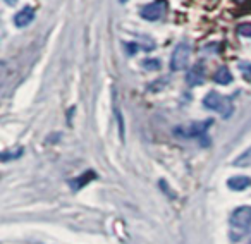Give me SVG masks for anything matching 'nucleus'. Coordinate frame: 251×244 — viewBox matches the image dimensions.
<instances>
[{
  "instance_id": "f257e3e1",
  "label": "nucleus",
  "mask_w": 251,
  "mask_h": 244,
  "mask_svg": "<svg viewBox=\"0 0 251 244\" xmlns=\"http://www.w3.org/2000/svg\"><path fill=\"white\" fill-rule=\"evenodd\" d=\"M203 105L210 110L215 112H222L224 117H229L230 112H232V103H230V98L222 97V95L215 93V91H210L205 98H203Z\"/></svg>"
},
{
  "instance_id": "f03ea898",
  "label": "nucleus",
  "mask_w": 251,
  "mask_h": 244,
  "mask_svg": "<svg viewBox=\"0 0 251 244\" xmlns=\"http://www.w3.org/2000/svg\"><path fill=\"white\" fill-rule=\"evenodd\" d=\"M169 9L167 0H153L151 4H147L141 7V18L147 19V21H158L165 16Z\"/></svg>"
},
{
  "instance_id": "7ed1b4c3",
  "label": "nucleus",
  "mask_w": 251,
  "mask_h": 244,
  "mask_svg": "<svg viewBox=\"0 0 251 244\" xmlns=\"http://www.w3.org/2000/svg\"><path fill=\"white\" fill-rule=\"evenodd\" d=\"M189 57H191V47L189 43H179L171 57V71H182L188 67Z\"/></svg>"
},
{
  "instance_id": "20e7f679",
  "label": "nucleus",
  "mask_w": 251,
  "mask_h": 244,
  "mask_svg": "<svg viewBox=\"0 0 251 244\" xmlns=\"http://www.w3.org/2000/svg\"><path fill=\"white\" fill-rule=\"evenodd\" d=\"M230 225L234 229L246 230L251 225V206H239L230 215Z\"/></svg>"
},
{
  "instance_id": "39448f33",
  "label": "nucleus",
  "mask_w": 251,
  "mask_h": 244,
  "mask_svg": "<svg viewBox=\"0 0 251 244\" xmlns=\"http://www.w3.org/2000/svg\"><path fill=\"white\" fill-rule=\"evenodd\" d=\"M213 124V119H206V121H200V122H193V124H189L186 129H176V134H179V136L182 138H196V136H201L203 133H205L206 129H208L210 126Z\"/></svg>"
},
{
  "instance_id": "423d86ee",
  "label": "nucleus",
  "mask_w": 251,
  "mask_h": 244,
  "mask_svg": "<svg viewBox=\"0 0 251 244\" xmlns=\"http://www.w3.org/2000/svg\"><path fill=\"white\" fill-rule=\"evenodd\" d=\"M203 81H205V67L203 64H195L186 74V83L189 86H200L203 84Z\"/></svg>"
},
{
  "instance_id": "0eeeda50",
  "label": "nucleus",
  "mask_w": 251,
  "mask_h": 244,
  "mask_svg": "<svg viewBox=\"0 0 251 244\" xmlns=\"http://www.w3.org/2000/svg\"><path fill=\"white\" fill-rule=\"evenodd\" d=\"M33 19H35V9L25 7L14 16V24L18 26V28H26V26L31 24Z\"/></svg>"
},
{
  "instance_id": "6e6552de",
  "label": "nucleus",
  "mask_w": 251,
  "mask_h": 244,
  "mask_svg": "<svg viewBox=\"0 0 251 244\" xmlns=\"http://www.w3.org/2000/svg\"><path fill=\"white\" fill-rule=\"evenodd\" d=\"M250 184H251V179L246 177V175H236V177H230L229 181H227V186H229V189H232V191H243V189H246Z\"/></svg>"
},
{
  "instance_id": "1a4fd4ad",
  "label": "nucleus",
  "mask_w": 251,
  "mask_h": 244,
  "mask_svg": "<svg viewBox=\"0 0 251 244\" xmlns=\"http://www.w3.org/2000/svg\"><path fill=\"white\" fill-rule=\"evenodd\" d=\"M93 179H97V174H95L93 171H88V172H84L83 175H79V177L73 179V181H71V188H73L74 191H77V189H81L83 186H86L88 182L93 181Z\"/></svg>"
},
{
  "instance_id": "9d476101",
  "label": "nucleus",
  "mask_w": 251,
  "mask_h": 244,
  "mask_svg": "<svg viewBox=\"0 0 251 244\" xmlns=\"http://www.w3.org/2000/svg\"><path fill=\"white\" fill-rule=\"evenodd\" d=\"M213 81H215L217 84H230L232 83V74H230V71L227 69V67H219V69L215 71V74H213Z\"/></svg>"
},
{
  "instance_id": "9b49d317",
  "label": "nucleus",
  "mask_w": 251,
  "mask_h": 244,
  "mask_svg": "<svg viewBox=\"0 0 251 244\" xmlns=\"http://www.w3.org/2000/svg\"><path fill=\"white\" fill-rule=\"evenodd\" d=\"M232 165L234 167H248V165H251V148L244 150L243 153L232 162Z\"/></svg>"
},
{
  "instance_id": "f8f14e48",
  "label": "nucleus",
  "mask_w": 251,
  "mask_h": 244,
  "mask_svg": "<svg viewBox=\"0 0 251 244\" xmlns=\"http://www.w3.org/2000/svg\"><path fill=\"white\" fill-rule=\"evenodd\" d=\"M237 33L241 36H246V38H251V23H243V24L237 26Z\"/></svg>"
},
{
  "instance_id": "ddd939ff",
  "label": "nucleus",
  "mask_w": 251,
  "mask_h": 244,
  "mask_svg": "<svg viewBox=\"0 0 251 244\" xmlns=\"http://www.w3.org/2000/svg\"><path fill=\"white\" fill-rule=\"evenodd\" d=\"M143 67L145 69H148V71H157L158 67H160V62L158 60H151V59H147V60H143Z\"/></svg>"
},
{
  "instance_id": "4468645a",
  "label": "nucleus",
  "mask_w": 251,
  "mask_h": 244,
  "mask_svg": "<svg viewBox=\"0 0 251 244\" xmlns=\"http://www.w3.org/2000/svg\"><path fill=\"white\" fill-rule=\"evenodd\" d=\"M241 69H243V74L246 79H251V66H241Z\"/></svg>"
},
{
  "instance_id": "2eb2a0df",
  "label": "nucleus",
  "mask_w": 251,
  "mask_h": 244,
  "mask_svg": "<svg viewBox=\"0 0 251 244\" xmlns=\"http://www.w3.org/2000/svg\"><path fill=\"white\" fill-rule=\"evenodd\" d=\"M4 2H5V4H9V5H14L18 0H4Z\"/></svg>"
},
{
  "instance_id": "dca6fc26",
  "label": "nucleus",
  "mask_w": 251,
  "mask_h": 244,
  "mask_svg": "<svg viewBox=\"0 0 251 244\" xmlns=\"http://www.w3.org/2000/svg\"><path fill=\"white\" fill-rule=\"evenodd\" d=\"M121 2H127V0H121Z\"/></svg>"
},
{
  "instance_id": "f3484780",
  "label": "nucleus",
  "mask_w": 251,
  "mask_h": 244,
  "mask_svg": "<svg viewBox=\"0 0 251 244\" xmlns=\"http://www.w3.org/2000/svg\"><path fill=\"white\" fill-rule=\"evenodd\" d=\"M237 2H244V0H237Z\"/></svg>"
},
{
  "instance_id": "a211bd4d",
  "label": "nucleus",
  "mask_w": 251,
  "mask_h": 244,
  "mask_svg": "<svg viewBox=\"0 0 251 244\" xmlns=\"http://www.w3.org/2000/svg\"><path fill=\"white\" fill-rule=\"evenodd\" d=\"M248 244H251V243H248Z\"/></svg>"
}]
</instances>
